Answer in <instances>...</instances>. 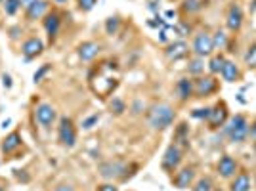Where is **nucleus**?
Masks as SVG:
<instances>
[{
  "mask_svg": "<svg viewBox=\"0 0 256 191\" xmlns=\"http://www.w3.org/2000/svg\"><path fill=\"white\" fill-rule=\"evenodd\" d=\"M174 122V109L167 103H155L147 111V124L153 130H167Z\"/></svg>",
  "mask_w": 256,
  "mask_h": 191,
  "instance_id": "obj_1",
  "label": "nucleus"
},
{
  "mask_svg": "<svg viewBox=\"0 0 256 191\" xmlns=\"http://www.w3.org/2000/svg\"><path fill=\"white\" fill-rule=\"evenodd\" d=\"M226 134L231 142L235 144H241L247 140L249 136V122L243 115H235L233 118H229L228 126H226Z\"/></svg>",
  "mask_w": 256,
  "mask_h": 191,
  "instance_id": "obj_2",
  "label": "nucleus"
},
{
  "mask_svg": "<svg viewBox=\"0 0 256 191\" xmlns=\"http://www.w3.org/2000/svg\"><path fill=\"white\" fill-rule=\"evenodd\" d=\"M57 138L63 146L73 147L77 142V132H75V126H73V120L67 117L59 118V128H57Z\"/></svg>",
  "mask_w": 256,
  "mask_h": 191,
  "instance_id": "obj_3",
  "label": "nucleus"
},
{
  "mask_svg": "<svg viewBox=\"0 0 256 191\" xmlns=\"http://www.w3.org/2000/svg\"><path fill=\"white\" fill-rule=\"evenodd\" d=\"M214 50V44H213V37L209 35V33H199L197 37H195V40H193V52L199 56V58H207V56H211Z\"/></svg>",
  "mask_w": 256,
  "mask_h": 191,
  "instance_id": "obj_4",
  "label": "nucleus"
},
{
  "mask_svg": "<svg viewBox=\"0 0 256 191\" xmlns=\"http://www.w3.org/2000/svg\"><path fill=\"white\" fill-rule=\"evenodd\" d=\"M182 162V151L178 146H171L165 151V157H163V168L167 172H174Z\"/></svg>",
  "mask_w": 256,
  "mask_h": 191,
  "instance_id": "obj_5",
  "label": "nucleus"
},
{
  "mask_svg": "<svg viewBox=\"0 0 256 191\" xmlns=\"http://www.w3.org/2000/svg\"><path fill=\"white\" fill-rule=\"evenodd\" d=\"M35 115H37L39 124H41V126H44V128H50V126L54 124L56 117H57L56 109H54L52 105H48V103H41V105L37 107Z\"/></svg>",
  "mask_w": 256,
  "mask_h": 191,
  "instance_id": "obj_6",
  "label": "nucleus"
},
{
  "mask_svg": "<svg viewBox=\"0 0 256 191\" xmlns=\"http://www.w3.org/2000/svg\"><path fill=\"white\" fill-rule=\"evenodd\" d=\"M127 170L125 162L121 161H107L100 164V176L105 178V180H113V178L123 176V172Z\"/></svg>",
  "mask_w": 256,
  "mask_h": 191,
  "instance_id": "obj_7",
  "label": "nucleus"
},
{
  "mask_svg": "<svg viewBox=\"0 0 256 191\" xmlns=\"http://www.w3.org/2000/svg\"><path fill=\"white\" fill-rule=\"evenodd\" d=\"M209 124L211 128H218V126H224L226 120H228V107L226 103H218L214 109H211V115H209Z\"/></svg>",
  "mask_w": 256,
  "mask_h": 191,
  "instance_id": "obj_8",
  "label": "nucleus"
},
{
  "mask_svg": "<svg viewBox=\"0 0 256 191\" xmlns=\"http://www.w3.org/2000/svg\"><path fill=\"white\" fill-rule=\"evenodd\" d=\"M43 50H44V44L41 38H29V40L23 42V48H21L25 59H33V58H37V56H41Z\"/></svg>",
  "mask_w": 256,
  "mask_h": 191,
  "instance_id": "obj_9",
  "label": "nucleus"
},
{
  "mask_svg": "<svg viewBox=\"0 0 256 191\" xmlns=\"http://www.w3.org/2000/svg\"><path fill=\"white\" fill-rule=\"evenodd\" d=\"M216 90V80L213 76H201L199 80H195V86H193V92L203 98V96H209L211 92Z\"/></svg>",
  "mask_w": 256,
  "mask_h": 191,
  "instance_id": "obj_10",
  "label": "nucleus"
},
{
  "mask_svg": "<svg viewBox=\"0 0 256 191\" xmlns=\"http://www.w3.org/2000/svg\"><path fill=\"white\" fill-rule=\"evenodd\" d=\"M226 23H228V29L229 31H239L243 25V10L233 4L231 8L228 10V17H226Z\"/></svg>",
  "mask_w": 256,
  "mask_h": 191,
  "instance_id": "obj_11",
  "label": "nucleus"
},
{
  "mask_svg": "<svg viewBox=\"0 0 256 191\" xmlns=\"http://www.w3.org/2000/svg\"><path fill=\"white\" fill-rule=\"evenodd\" d=\"M193 176H195V170L193 168H182L180 172H176V176L172 178V182H174V186L178 190H185L193 182Z\"/></svg>",
  "mask_w": 256,
  "mask_h": 191,
  "instance_id": "obj_12",
  "label": "nucleus"
},
{
  "mask_svg": "<svg viewBox=\"0 0 256 191\" xmlns=\"http://www.w3.org/2000/svg\"><path fill=\"white\" fill-rule=\"evenodd\" d=\"M218 172L222 178H231L235 172H237V162L235 159H231L229 155H224L220 162H218Z\"/></svg>",
  "mask_w": 256,
  "mask_h": 191,
  "instance_id": "obj_13",
  "label": "nucleus"
},
{
  "mask_svg": "<svg viewBox=\"0 0 256 191\" xmlns=\"http://www.w3.org/2000/svg\"><path fill=\"white\" fill-rule=\"evenodd\" d=\"M100 50L101 46L98 42H83V44L79 46V58L83 59V61H92V59L100 54Z\"/></svg>",
  "mask_w": 256,
  "mask_h": 191,
  "instance_id": "obj_14",
  "label": "nucleus"
},
{
  "mask_svg": "<svg viewBox=\"0 0 256 191\" xmlns=\"http://www.w3.org/2000/svg\"><path fill=\"white\" fill-rule=\"evenodd\" d=\"M165 54H167V58L169 59H174V61H178V59L185 58L187 54H189V48L185 42H174V44L167 46V50H165Z\"/></svg>",
  "mask_w": 256,
  "mask_h": 191,
  "instance_id": "obj_15",
  "label": "nucleus"
},
{
  "mask_svg": "<svg viewBox=\"0 0 256 191\" xmlns=\"http://www.w3.org/2000/svg\"><path fill=\"white\" fill-rule=\"evenodd\" d=\"M220 75L224 76V80H226V82H235V80L239 78V69H237V65H235L233 61L226 59V61H224V65H222Z\"/></svg>",
  "mask_w": 256,
  "mask_h": 191,
  "instance_id": "obj_16",
  "label": "nucleus"
},
{
  "mask_svg": "<svg viewBox=\"0 0 256 191\" xmlns=\"http://www.w3.org/2000/svg\"><path fill=\"white\" fill-rule=\"evenodd\" d=\"M19 146H21V136L17 132H12L10 136L4 138V142H2V151H4L6 155H10V153H14Z\"/></svg>",
  "mask_w": 256,
  "mask_h": 191,
  "instance_id": "obj_17",
  "label": "nucleus"
},
{
  "mask_svg": "<svg viewBox=\"0 0 256 191\" xmlns=\"http://www.w3.org/2000/svg\"><path fill=\"white\" fill-rule=\"evenodd\" d=\"M46 12H48V2L46 0H37L27 10V17L29 19H41Z\"/></svg>",
  "mask_w": 256,
  "mask_h": 191,
  "instance_id": "obj_18",
  "label": "nucleus"
},
{
  "mask_svg": "<svg viewBox=\"0 0 256 191\" xmlns=\"http://www.w3.org/2000/svg\"><path fill=\"white\" fill-rule=\"evenodd\" d=\"M44 29H46V33H48L50 37L57 35V31H59V15L57 14L46 15V17H44Z\"/></svg>",
  "mask_w": 256,
  "mask_h": 191,
  "instance_id": "obj_19",
  "label": "nucleus"
},
{
  "mask_svg": "<svg viewBox=\"0 0 256 191\" xmlns=\"http://www.w3.org/2000/svg\"><path fill=\"white\" fill-rule=\"evenodd\" d=\"M176 88H178L180 100H187V98L193 94V82H191L189 78H180L178 84H176Z\"/></svg>",
  "mask_w": 256,
  "mask_h": 191,
  "instance_id": "obj_20",
  "label": "nucleus"
},
{
  "mask_svg": "<svg viewBox=\"0 0 256 191\" xmlns=\"http://www.w3.org/2000/svg\"><path fill=\"white\" fill-rule=\"evenodd\" d=\"M251 190V178L247 174H239L231 184V191H249Z\"/></svg>",
  "mask_w": 256,
  "mask_h": 191,
  "instance_id": "obj_21",
  "label": "nucleus"
},
{
  "mask_svg": "<svg viewBox=\"0 0 256 191\" xmlns=\"http://www.w3.org/2000/svg\"><path fill=\"white\" fill-rule=\"evenodd\" d=\"M213 44H214V50H216V48H224V46L228 44V35H226L224 31H216L213 37Z\"/></svg>",
  "mask_w": 256,
  "mask_h": 191,
  "instance_id": "obj_22",
  "label": "nucleus"
},
{
  "mask_svg": "<svg viewBox=\"0 0 256 191\" xmlns=\"http://www.w3.org/2000/svg\"><path fill=\"white\" fill-rule=\"evenodd\" d=\"M19 8H21V0H4V12L8 15H15Z\"/></svg>",
  "mask_w": 256,
  "mask_h": 191,
  "instance_id": "obj_23",
  "label": "nucleus"
},
{
  "mask_svg": "<svg viewBox=\"0 0 256 191\" xmlns=\"http://www.w3.org/2000/svg\"><path fill=\"white\" fill-rule=\"evenodd\" d=\"M224 61H226V59L222 58V56H214L213 59H211V63H209V71H211V73H220V71H222V65H224Z\"/></svg>",
  "mask_w": 256,
  "mask_h": 191,
  "instance_id": "obj_24",
  "label": "nucleus"
},
{
  "mask_svg": "<svg viewBox=\"0 0 256 191\" xmlns=\"http://www.w3.org/2000/svg\"><path fill=\"white\" fill-rule=\"evenodd\" d=\"M193 191H213V180L211 178H201L193 186Z\"/></svg>",
  "mask_w": 256,
  "mask_h": 191,
  "instance_id": "obj_25",
  "label": "nucleus"
},
{
  "mask_svg": "<svg viewBox=\"0 0 256 191\" xmlns=\"http://www.w3.org/2000/svg\"><path fill=\"white\" fill-rule=\"evenodd\" d=\"M203 71H205V63H203V59L201 58L189 61V73L191 75H201Z\"/></svg>",
  "mask_w": 256,
  "mask_h": 191,
  "instance_id": "obj_26",
  "label": "nucleus"
},
{
  "mask_svg": "<svg viewBox=\"0 0 256 191\" xmlns=\"http://www.w3.org/2000/svg\"><path fill=\"white\" fill-rule=\"evenodd\" d=\"M245 63H247L249 67H256V44L251 46V48L247 50V54H245Z\"/></svg>",
  "mask_w": 256,
  "mask_h": 191,
  "instance_id": "obj_27",
  "label": "nucleus"
},
{
  "mask_svg": "<svg viewBox=\"0 0 256 191\" xmlns=\"http://www.w3.org/2000/svg\"><path fill=\"white\" fill-rule=\"evenodd\" d=\"M119 25H121L119 17H109V19H107V23H105V31H107L109 35H115V33L119 31Z\"/></svg>",
  "mask_w": 256,
  "mask_h": 191,
  "instance_id": "obj_28",
  "label": "nucleus"
},
{
  "mask_svg": "<svg viewBox=\"0 0 256 191\" xmlns=\"http://www.w3.org/2000/svg\"><path fill=\"white\" fill-rule=\"evenodd\" d=\"M96 2H98V0H79V6H81V10L90 12V10L96 6Z\"/></svg>",
  "mask_w": 256,
  "mask_h": 191,
  "instance_id": "obj_29",
  "label": "nucleus"
},
{
  "mask_svg": "<svg viewBox=\"0 0 256 191\" xmlns=\"http://www.w3.org/2000/svg\"><path fill=\"white\" fill-rule=\"evenodd\" d=\"M98 120H100V115H92V117H88L85 122H83V128L90 130V128H92V126H94V124H96Z\"/></svg>",
  "mask_w": 256,
  "mask_h": 191,
  "instance_id": "obj_30",
  "label": "nucleus"
},
{
  "mask_svg": "<svg viewBox=\"0 0 256 191\" xmlns=\"http://www.w3.org/2000/svg\"><path fill=\"white\" fill-rule=\"evenodd\" d=\"M201 8L199 0H185V10L187 12H197Z\"/></svg>",
  "mask_w": 256,
  "mask_h": 191,
  "instance_id": "obj_31",
  "label": "nucleus"
},
{
  "mask_svg": "<svg viewBox=\"0 0 256 191\" xmlns=\"http://www.w3.org/2000/svg\"><path fill=\"white\" fill-rule=\"evenodd\" d=\"M48 71H50V65H43V67H41L37 73L33 75V80H35V82H39V80H41V78H43V76L48 73Z\"/></svg>",
  "mask_w": 256,
  "mask_h": 191,
  "instance_id": "obj_32",
  "label": "nucleus"
},
{
  "mask_svg": "<svg viewBox=\"0 0 256 191\" xmlns=\"http://www.w3.org/2000/svg\"><path fill=\"white\" fill-rule=\"evenodd\" d=\"M209 115H211V109H195V111L191 113L193 118H209Z\"/></svg>",
  "mask_w": 256,
  "mask_h": 191,
  "instance_id": "obj_33",
  "label": "nucleus"
},
{
  "mask_svg": "<svg viewBox=\"0 0 256 191\" xmlns=\"http://www.w3.org/2000/svg\"><path fill=\"white\" fill-rule=\"evenodd\" d=\"M111 109H113L115 113H119V115H121V113L125 111V103L121 102V100H113V102H111Z\"/></svg>",
  "mask_w": 256,
  "mask_h": 191,
  "instance_id": "obj_34",
  "label": "nucleus"
},
{
  "mask_svg": "<svg viewBox=\"0 0 256 191\" xmlns=\"http://www.w3.org/2000/svg\"><path fill=\"white\" fill-rule=\"evenodd\" d=\"M98 191H117V188H115L113 184H103V186L98 188Z\"/></svg>",
  "mask_w": 256,
  "mask_h": 191,
  "instance_id": "obj_35",
  "label": "nucleus"
},
{
  "mask_svg": "<svg viewBox=\"0 0 256 191\" xmlns=\"http://www.w3.org/2000/svg\"><path fill=\"white\" fill-rule=\"evenodd\" d=\"M2 82H4L6 88H12V78H10V75H2Z\"/></svg>",
  "mask_w": 256,
  "mask_h": 191,
  "instance_id": "obj_36",
  "label": "nucleus"
},
{
  "mask_svg": "<svg viewBox=\"0 0 256 191\" xmlns=\"http://www.w3.org/2000/svg\"><path fill=\"white\" fill-rule=\"evenodd\" d=\"M249 134H251V138H253V140L256 142V120L253 122V124H251V126H249Z\"/></svg>",
  "mask_w": 256,
  "mask_h": 191,
  "instance_id": "obj_37",
  "label": "nucleus"
},
{
  "mask_svg": "<svg viewBox=\"0 0 256 191\" xmlns=\"http://www.w3.org/2000/svg\"><path fill=\"white\" fill-rule=\"evenodd\" d=\"M35 2H37V0H21V6H23L25 10H29V8H31Z\"/></svg>",
  "mask_w": 256,
  "mask_h": 191,
  "instance_id": "obj_38",
  "label": "nucleus"
},
{
  "mask_svg": "<svg viewBox=\"0 0 256 191\" xmlns=\"http://www.w3.org/2000/svg\"><path fill=\"white\" fill-rule=\"evenodd\" d=\"M56 191H73V188L71 186H61L59 190H56Z\"/></svg>",
  "mask_w": 256,
  "mask_h": 191,
  "instance_id": "obj_39",
  "label": "nucleus"
},
{
  "mask_svg": "<svg viewBox=\"0 0 256 191\" xmlns=\"http://www.w3.org/2000/svg\"><path fill=\"white\" fill-rule=\"evenodd\" d=\"M159 38H161V42H167V40H169V38H167V33H165V31L161 33V37H159Z\"/></svg>",
  "mask_w": 256,
  "mask_h": 191,
  "instance_id": "obj_40",
  "label": "nucleus"
},
{
  "mask_svg": "<svg viewBox=\"0 0 256 191\" xmlns=\"http://www.w3.org/2000/svg\"><path fill=\"white\" fill-rule=\"evenodd\" d=\"M56 2H59V4H61V2H67V0H56Z\"/></svg>",
  "mask_w": 256,
  "mask_h": 191,
  "instance_id": "obj_41",
  "label": "nucleus"
},
{
  "mask_svg": "<svg viewBox=\"0 0 256 191\" xmlns=\"http://www.w3.org/2000/svg\"><path fill=\"white\" fill-rule=\"evenodd\" d=\"M0 191H4V188H2V186H0Z\"/></svg>",
  "mask_w": 256,
  "mask_h": 191,
  "instance_id": "obj_42",
  "label": "nucleus"
},
{
  "mask_svg": "<svg viewBox=\"0 0 256 191\" xmlns=\"http://www.w3.org/2000/svg\"><path fill=\"white\" fill-rule=\"evenodd\" d=\"M2 2H4V0H0V4H2Z\"/></svg>",
  "mask_w": 256,
  "mask_h": 191,
  "instance_id": "obj_43",
  "label": "nucleus"
}]
</instances>
